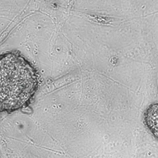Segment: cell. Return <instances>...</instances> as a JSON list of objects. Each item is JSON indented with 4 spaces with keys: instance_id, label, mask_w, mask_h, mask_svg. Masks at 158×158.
Instances as JSON below:
<instances>
[{
    "instance_id": "1",
    "label": "cell",
    "mask_w": 158,
    "mask_h": 158,
    "mask_svg": "<svg viewBox=\"0 0 158 158\" xmlns=\"http://www.w3.org/2000/svg\"><path fill=\"white\" fill-rule=\"evenodd\" d=\"M38 85L37 71L21 54L0 55V113L10 114L27 107Z\"/></svg>"
},
{
    "instance_id": "2",
    "label": "cell",
    "mask_w": 158,
    "mask_h": 158,
    "mask_svg": "<svg viewBox=\"0 0 158 158\" xmlns=\"http://www.w3.org/2000/svg\"><path fill=\"white\" fill-rule=\"evenodd\" d=\"M143 122L152 135L158 140V103L151 104L146 109Z\"/></svg>"
}]
</instances>
